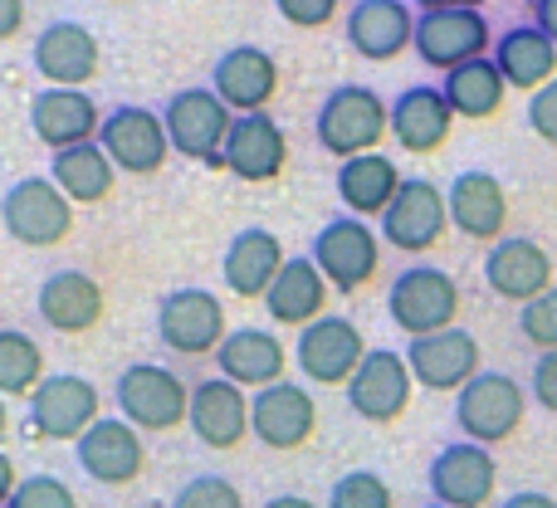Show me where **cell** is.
Here are the masks:
<instances>
[{
	"instance_id": "cell-1",
	"label": "cell",
	"mask_w": 557,
	"mask_h": 508,
	"mask_svg": "<svg viewBox=\"0 0 557 508\" xmlns=\"http://www.w3.org/2000/svg\"><path fill=\"white\" fill-rule=\"evenodd\" d=\"M392 133V108L376 88L367 84H343L323 98L318 108V123H313V137L327 157L337 162H352V157H372L376 143Z\"/></svg>"
},
{
	"instance_id": "cell-2",
	"label": "cell",
	"mask_w": 557,
	"mask_h": 508,
	"mask_svg": "<svg viewBox=\"0 0 557 508\" xmlns=\"http://www.w3.org/2000/svg\"><path fill=\"white\" fill-rule=\"evenodd\" d=\"M386 313H392V323L401 333H411V343L416 337L450 333L455 318H460V284L435 264H411L392 278Z\"/></svg>"
},
{
	"instance_id": "cell-3",
	"label": "cell",
	"mask_w": 557,
	"mask_h": 508,
	"mask_svg": "<svg viewBox=\"0 0 557 508\" xmlns=\"http://www.w3.org/2000/svg\"><path fill=\"white\" fill-rule=\"evenodd\" d=\"M117 411L137 431H176L191 421V386L157 362H133L117 372Z\"/></svg>"
},
{
	"instance_id": "cell-4",
	"label": "cell",
	"mask_w": 557,
	"mask_h": 508,
	"mask_svg": "<svg viewBox=\"0 0 557 508\" xmlns=\"http://www.w3.org/2000/svg\"><path fill=\"white\" fill-rule=\"evenodd\" d=\"M162 123H166V137H172V152L206 166H225V143H231L235 113L221 103L215 88H182V94H172L162 108Z\"/></svg>"
},
{
	"instance_id": "cell-5",
	"label": "cell",
	"mask_w": 557,
	"mask_h": 508,
	"mask_svg": "<svg viewBox=\"0 0 557 508\" xmlns=\"http://www.w3.org/2000/svg\"><path fill=\"white\" fill-rule=\"evenodd\" d=\"M0 221H5L10 240L29 245V250H54L74 235V201L49 176H20L0 201Z\"/></svg>"
},
{
	"instance_id": "cell-6",
	"label": "cell",
	"mask_w": 557,
	"mask_h": 508,
	"mask_svg": "<svg viewBox=\"0 0 557 508\" xmlns=\"http://www.w3.org/2000/svg\"><path fill=\"white\" fill-rule=\"evenodd\" d=\"M490 49V20L480 5H425L416 15V54L431 69H455L484 59Z\"/></svg>"
},
{
	"instance_id": "cell-7",
	"label": "cell",
	"mask_w": 557,
	"mask_h": 508,
	"mask_svg": "<svg viewBox=\"0 0 557 508\" xmlns=\"http://www.w3.org/2000/svg\"><path fill=\"white\" fill-rule=\"evenodd\" d=\"M529 416V392L509 372H480L460 396H455V425L474 445H499Z\"/></svg>"
},
{
	"instance_id": "cell-8",
	"label": "cell",
	"mask_w": 557,
	"mask_h": 508,
	"mask_svg": "<svg viewBox=\"0 0 557 508\" xmlns=\"http://www.w3.org/2000/svg\"><path fill=\"white\" fill-rule=\"evenodd\" d=\"M157 337L176 357H206L221 352L231 327H225V303L206 288H172L157 303Z\"/></svg>"
},
{
	"instance_id": "cell-9",
	"label": "cell",
	"mask_w": 557,
	"mask_h": 508,
	"mask_svg": "<svg viewBox=\"0 0 557 508\" xmlns=\"http://www.w3.org/2000/svg\"><path fill=\"white\" fill-rule=\"evenodd\" d=\"M313 264L323 269V278L333 284V294H357L362 284H372L382 269V240L372 235V225L357 215H337L313 235Z\"/></svg>"
},
{
	"instance_id": "cell-10",
	"label": "cell",
	"mask_w": 557,
	"mask_h": 508,
	"mask_svg": "<svg viewBox=\"0 0 557 508\" xmlns=\"http://www.w3.org/2000/svg\"><path fill=\"white\" fill-rule=\"evenodd\" d=\"M98 411H103L98 386L84 382V376L59 372L29 396V431H35L39 441H59V445L74 441L78 445L98 421H103Z\"/></svg>"
},
{
	"instance_id": "cell-11",
	"label": "cell",
	"mask_w": 557,
	"mask_h": 508,
	"mask_svg": "<svg viewBox=\"0 0 557 508\" xmlns=\"http://www.w3.org/2000/svg\"><path fill=\"white\" fill-rule=\"evenodd\" d=\"M98 147L113 157L117 172L127 176H157L172 157V137H166V123L143 103H123L103 117V133H98Z\"/></svg>"
},
{
	"instance_id": "cell-12",
	"label": "cell",
	"mask_w": 557,
	"mask_h": 508,
	"mask_svg": "<svg viewBox=\"0 0 557 508\" xmlns=\"http://www.w3.org/2000/svg\"><path fill=\"white\" fill-rule=\"evenodd\" d=\"M445 225H450V201L435 182L425 176H406L401 196L392 201V211L382 215V240L401 255H425L441 245Z\"/></svg>"
},
{
	"instance_id": "cell-13",
	"label": "cell",
	"mask_w": 557,
	"mask_h": 508,
	"mask_svg": "<svg viewBox=\"0 0 557 508\" xmlns=\"http://www.w3.org/2000/svg\"><path fill=\"white\" fill-rule=\"evenodd\" d=\"M298 372L318 386H347L367 362V343L357 333V323L347 318H318L313 327L298 333Z\"/></svg>"
},
{
	"instance_id": "cell-14",
	"label": "cell",
	"mask_w": 557,
	"mask_h": 508,
	"mask_svg": "<svg viewBox=\"0 0 557 508\" xmlns=\"http://www.w3.org/2000/svg\"><path fill=\"white\" fill-rule=\"evenodd\" d=\"M411 382L416 376L406 367V357L392 352V347H376V352H367L362 372L347 382V406H352V416H362L372 425H392L411 406Z\"/></svg>"
},
{
	"instance_id": "cell-15",
	"label": "cell",
	"mask_w": 557,
	"mask_h": 508,
	"mask_svg": "<svg viewBox=\"0 0 557 508\" xmlns=\"http://www.w3.org/2000/svg\"><path fill=\"white\" fill-rule=\"evenodd\" d=\"M484 284L499 298L529 308L533 298L553 294V255L529 235H504L490 255H484Z\"/></svg>"
},
{
	"instance_id": "cell-16",
	"label": "cell",
	"mask_w": 557,
	"mask_h": 508,
	"mask_svg": "<svg viewBox=\"0 0 557 508\" xmlns=\"http://www.w3.org/2000/svg\"><path fill=\"white\" fill-rule=\"evenodd\" d=\"M494 484H499V464L474 441L445 445L431 460V494L445 508H484L494 499Z\"/></svg>"
},
{
	"instance_id": "cell-17",
	"label": "cell",
	"mask_w": 557,
	"mask_h": 508,
	"mask_svg": "<svg viewBox=\"0 0 557 508\" xmlns=\"http://www.w3.org/2000/svg\"><path fill=\"white\" fill-rule=\"evenodd\" d=\"M191 435L206 450H240L245 435H255L250 421V396L225 376H206L191 392Z\"/></svg>"
},
{
	"instance_id": "cell-18",
	"label": "cell",
	"mask_w": 557,
	"mask_h": 508,
	"mask_svg": "<svg viewBox=\"0 0 557 508\" xmlns=\"http://www.w3.org/2000/svg\"><path fill=\"white\" fill-rule=\"evenodd\" d=\"M255 441L270 450H304L318 431V406L298 382H278L250 396Z\"/></svg>"
},
{
	"instance_id": "cell-19",
	"label": "cell",
	"mask_w": 557,
	"mask_h": 508,
	"mask_svg": "<svg viewBox=\"0 0 557 508\" xmlns=\"http://www.w3.org/2000/svg\"><path fill=\"white\" fill-rule=\"evenodd\" d=\"M406 367L411 376L425 386V392H455L460 396L465 386L480 376V343L465 327H450V333L435 337H416L406 347Z\"/></svg>"
},
{
	"instance_id": "cell-20",
	"label": "cell",
	"mask_w": 557,
	"mask_h": 508,
	"mask_svg": "<svg viewBox=\"0 0 557 508\" xmlns=\"http://www.w3.org/2000/svg\"><path fill=\"white\" fill-rule=\"evenodd\" d=\"M211 88L221 94V103L231 108L235 117H255L270 108V98L278 94V64L270 49L260 45H235L221 54L211 74Z\"/></svg>"
},
{
	"instance_id": "cell-21",
	"label": "cell",
	"mask_w": 557,
	"mask_h": 508,
	"mask_svg": "<svg viewBox=\"0 0 557 508\" xmlns=\"http://www.w3.org/2000/svg\"><path fill=\"white\" fill-rule=\"evenodd\" d=\"M29 127L49 152H69V147L98 143L103 117H98V103L84 88H39L35 103H29Z\"/></svg>"
},
{
	"instance_id": "cell-22",
	"label": "cell",
	"mask_w": 557,
	"mask_h": 508,
	"mask_svg": "<svg viewBox=\"0 0 557 508\" xmlns=\"http://www.w3.org/2000/svg\"><path fill=\"white\" fill-rule=\"evenodd\" d=\"M347 49L372 64H386L401 49H416V10L401 0H357L347 10Z\"/></svg>"
},
{
	"instance_id": "cell-23",
	"label": "cell",
	"mask_w": 557,
	"mask_h": 508,
	"mask_svg": "<svg viewBox=\"0 0 557 508\" xmlns=\"http://www.w3.org/2000/svg\"><path fill=\"white\" fill-rule=\"evenodd\" d=\"M98 64H103L98 39L78 20H54V25L39 29L35 69H39V78H49V88H84L98 74Z\"/></svg>"
},
{
	"instance_id": "cell-24",
	"label": "cell",
	"mask_w": 557,
	"mask_h": 508,
	"mask_svg": "<svg viewBox=\"0 0 557 508\" xmlns=\"http://www.w3.org/2000/svg\"><path fill=\"white\" fill-rule=\"evenodd\" d=\"M450 201V225L465 235V240H484L494 245L504 240V225H509V196H504L499 176L490 172H460L445 191Z\"/></svg>"
},
{
	"instance_id": "cell-25",
	"label": "cell",
	"mask_w": 557,
	"mask_h": 508,
	"mask_svg": "<svg viewBox=\"0 0 557 508\" xmlns=\"http://www.w3.org/2000/svg\"><path fill=\"white\" fill-rule=\"evenodd\" d=\"M78 470L88 474V480H98V484H133L137 474H143V464H147V450H143V435H137V425H127L123 416L117 421H98L94 431L78 441Z\"/></svg>"
},
{
	"instance_id": "cell-26",
	"label": "cell",
	"mask_w": 557,
	"mask_h": 508,
	"mask_svg": "<svg viewBox=\"0 0 557 508\" xmlns=\"http://www.w3.org/2000/svg\"><path fill=\"white\" fill-rule=\"evenodd\" d=\"M284 162H288V137L270 113L235 117L231 143H225V172H231L235 182L264 186L284 172Z\"/></svg>"
},
{
	"instance_id": "cell-27",
	"label": "cell",
	"mask_w": 557,
	"mask_h": 508,
	"mask_svg": "<svg viewBox=\"0 0 557 508\" xmlns=\"http://www.w3.org/2000/svg\"><path fill=\"white\" fill-rule=\"evenodd\" d=\"M450 127H455L450 103H445V94L431 84H411L392 103V137H396V147L411 157L441 152V147L450 143Z\"/></svg>"
},
{
	"instance_id": "cell-28",
	"label": "cell",
	"mask_w": 557,
	"mask_h": 508,
	"mask_svg": "<svg viewBox=\"0 0 557 508\" xmlns=\"http://www.w3.org/2000/svg\"><path fill=\"white\" fill-rule=\"evenodd\" d=\"M39 323L54 327V333H88V327H98V318H103V288H98V278H88L84 269H59V274H49L45 284H39Z\"/></svg>"
},
{
	"instance_id": "cell-29",
	"label": "cell",
	"mask_w": 557,
	"mask_h": 508,
	"mask_svg": "<svg viewBox=\"0 0 557 508\" xmlns=\"http://www.w3.org/2000/svg\"><path fill=\"white\" fill-rule=\"evenodd\" d=\"M215 367H221L225 382L235 386H278L284 382V367H288V352L278 343V333H264V327H235L225 337V347L215 352Z\"/></svg>"
},
{
	"instance_id": "cell-30",
	"label": "cell",
	"mask_w": 557,
	"mask_h": 508,
	"mask_svg": "<svg viewBox=\"0 0 557 508\" xmlns=\"http://www.w3.org/2000/svg\"><path fill=\"white\" fill-rule=\"evenodd\" d=\"M284 245H278V235L260 231V225H250V231H240L231 240V250L221 259V274L225 284H231L235 298H270L274 278L284 274Z\"/></svg>"
},
{
	"instance_id": "cell-31",
	"label": "cell",
	"mask_w": 557,
	"mask_h": 508,
	"mask_svg": "<svg viewBox=\"0 0 557 508\" xmlns=\"http://www.w3.org/2000/svg\"><path fill=\"white\" fill-rule=\"evenodd\" d=\"M327 298H333V284L323 278V269L313 259H288L284 274L274 278L270 298H264V308H270L278 327H313L318 318H327L323 313Z\"/></svg>"
},
{
	"instance_id": "cell-32",
	"label": "cell",
	"mask_w": 557,
	"mask_h": 508,
	"mask_svg": "<svg viewBox=\"0 0 557 508\" xmlns=\"http://www.w3.org/2000/svg\"><path fill=\"white\" fill-rule=\"evenodd\" d=\"M333 186H337V201H343L347 211L362 221V215H386V211H392V201L401 196L406 176L396 172L392 157L372 152V157H352V162L337 166Z\"/></svg>"
},
{
	"instance_id": "cell-33",
	"label": "cell",
	"mask_w": 557,
	"mask_h": 508,
	"mask_svg": "<svg viewBox=\"0 0 557 508\" xmlns=\"http://www.w3.org/2000/svg\"><path fill=\"white\" fill-rule=\"evenodd\" d=\"M494 64H499L509 88L539 94V88H548L557 78V45L539 25H513L509 35H499V45H494Z\"/></svg>"
},
{
	"instance_id": "cell-34",
	"label": "cell",
	"mask_w": 557,
	"mask_h": 508,
	"mask_svg": "<svg viewBox=\"0 0 557 508\" xmlns=\"http://www.w3.org/2000/svg\"><path fill=\"white\" fill-rule=\"evenodd\" d=\"M49 182H54L74 206H98V201L113 196L117 166L98 143H84V147H69V152H54V162H49Z\"/></svg>"
},
{
	"instance_id": "cell-35",
	"label": "cell",
	"mask_w": 557,
	"mask_h": 508,
	"mask_svg": "<svg viewBox=\"0 0 557 508\" xmlns=\"http://www.w3.org/2000/svg\"><path fill=\"white\" fill-rule=\"evenodd\" d=\"M441 94H445V103H450L455 117H465V123H484V117H494L504 108L509 84H504V74H499L494 59H474V64L445 74Z\"/></svg>"
},
{
	"instance_id": "cell-36",
	"label": "cell",
	"mask_w": 557,
	"mask_h": 508,
	"mask_svg": "<svg viewBox=\"0 0 557 508\" xmlns=\"http://www.w3.org/2000/svg\"><path fill=\"white\" fill-rule=\"evenodd\" d=\"M45 352L29 333L20 327H5L0 333V392L5 396H35L45 386Z\"/></svg>"
},
{
	"instance_id": "cell-37",
	"label": "cell",
	"mask_w": 557,
	"mask_h": 508,
	"mask_svg": "<svg viewBox=\"0 0 557 508\" xmlns=\"http://www.w3.org/2000/svg\"><path fill=\"white\" fill-rule=\"evenodd\" d=\"M327 508H392V490L376 470H352L333 484Z\"/></svg>"
},
{
	"instance_id": "cell-38",
	"label": "cell",
	"mask_w": 557,
	"mask_h": 508,
	"mask_svg": "<svg viewBox=\"0 0 557 508\" xmlns=\"http://www.w3.org/2000/svg\"><path fill=\"white\" fill-rule=\"evenodd\" d=\"M172 508H245V494L225 474H196L176 490Z\"/></svg>"
},
{
	"instance_id": "cell-39",
	"label": "cell",
	"mask_w": 557,
	"mask_h": 508,
	"mask_svg": "<svg viewBox=\"0 0 557 508\" xmlns=\"http://www.w3.org/2000/svg\"><path fill=\"white\" fill-rule=\"evenodd\" d=\"M519 333L539 347V357L557 352V288L543 298H533L529 308H519Z\"/></svg>"
},
{
	"instance_id": "cell-40",
	"label": "cell",
	"mask_w": 557,
	"mask_h": 508,
	"mask_svg": "<svg viewBox=\"0 0 557 508\" xmlns=\"http://www.w3.org/2000/svg\"><path fill=\"white\" fill-rule=\"evenodd\" d=\"M5 508H78V494L64 480H54V474H29L5 499Z\"/></svg>"
},
{
	"instance_id": "cell-41",
	"label": "cell",
	"mask_w": 557,
	"mask_h": 508,
	"mask_svg": "<svg viewBox=\"0 0 557 508\" xmlns=\"http://www.w3.org/2000/svg\"><path fill=\"white\" fill-rule=\"evenodd\" d=\"M529 127H533V137H543L548 147H557V78L529 98Z\"/></svg>"
},
{
	"instance_id": "cell-42",
	"label": "cell",
	"mask_w": 557,
	"mask_h": 508,
	"mask_svg": "<svg viewBox=\"0 0 557 508\" xmlns=\"http://www.w3.org/2000/svg\"><path fill=\"white\" fill-rule=\"evenodd\" d=\"M278 15L298 29H323L337 15V5L333 0H278Z\"/></svg>"
},
{
	"instance_id": "cell-43",
	"label": "cell",
	"mask_w": 557,
	"mask_h": 508,
	"mask_svg": "<svg viewBox=\"0 0 557 508\" xmlns=\"http://www.w3.org/2000/svg\"><path fill=\"white\" fill-rule=\"evenodd\" d=\"M529 392H533V401H539L543 411L557 416V352H548V357H539V362H533Z\"/></svg>"
},
{
	"instance_id": "cell-44",
	"label": "cell",
	"mask_w": 557,
	"mask_h": 508,
	"mask_svg": "<svg viewBox=\"0 0 557 508\" xmlns=\"http://www.w3.org/2000/svg\"><path fill=\"white\" fill-rule=\"evenodd\" d=\"M20 25H25V0H5L0 5V39H15Z\"/></svg>"
},
{
	"instance_id": "cell-45",
	"label": "cell",
	"mask_w": 557,
	"mask_h": 508,
	"mask_svg": "<svg viewBox=\"0 0 557 508\" xmlns=\"http://www.w3.org/2000/svg\"><path fill=\"white\" fill-rule=\"evenodd\" d=\"M533 25L557 45V0H533Z\"/></svg>"
},
{
	"instance_id": "cell-46",
	"label": "cell",
	"mask_w": 557,
	"mask_h": 508,
	"mask_svg": "<svg viewBox=\"0 0 557 508\" xmlns=\"http://www.w3.org/2000/svg\"><path fill=\"white\" fill-rule=\"evenodd\" d=\"M504 508H557V499H548V494H539V490H519V494H509Z\"/></svg>"
},
{
	"instance_id": "cell-47",
	"label": "cell",
	"mask_w": 557,
	"mask_h": 508,
	"mask_svg": "<svg viewBox=\"0 0 557 508\" xmlns=\"http://www.w3.org/2000/svg\"><path fill=\"white\" fill-rule=\"evenodd\" d=\"M0 484H5V499L20 490V484H25V480H20V474H15V460H10V455H5V460H0Z\"/></svg>"
},
{
	"instance_id": "cell-48",
	"label": "cell",
	"mask_w": 557,
	"mask_h": 508,
	"mask_svg": "<svg viewBox=\"0 0 557 508\" xmlns=\"http://www.w3.org/2000/svg\"><path fill=\"white\" fill-rule=\"evenodd\" d=\"M264 508H318L313 499H304V494H278V499H270Z\"/></svg>"
},
{
	"instance_id": "cell-49",
	"label": "cell",
	"mask_w": 557,
	"mask_h": 508,
	"mask_svg": "<svg viewBox=\"0 0 557 508\" xmlns=\"http://www.w3.org/2000/svg\"><path fill=\"white\" fill-rule=\"evenodd\" d=\"M431 508H445V504H431Z\"/></svg>"
}]
</instances>
